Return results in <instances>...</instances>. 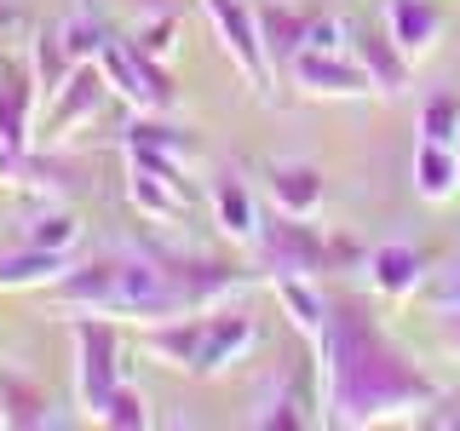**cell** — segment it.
<instances>
[{
	"mask_svg": "<svg viewBox=\"0 0 460 431\" xmlns=\"http://www.w3.org/2000/svg\"><path fill=\"white\" fill-rule=\"evenodd\" d=\"M323 356V420L328 426H392V420H420L438 402V380L414 363L402 345L368 316L363 299H328V328L316 339Z\"/></svg>",
	"mask_w": 460,
	"mask_h": 431,
	"instance_id": "cell-1",
	"label": "cell"
},
{
	"mask_svg": "<svg viewBox=\"0 0 460 431\" xmlns=\"http://www.w3.org/2000/svg\"><path fill=\"white\" fill-rule=\"evenodd\" d=\"M69 339H75V402L86 420H98L110 391L121 385V322L69 316Z\"/></svg>",
	"mask_w": 460,
	"mask_h": 431,
	"instance_id": "cell-2",
	"label": "cell"
},
{
	"mask_svg": "<svg viewBox=\"0 0 460 431\" xmlns=\"http://www.w3.org/2000/svg\"><path fill=\"white\" fill-rule=\"evenodd\" d=\"M201 12H208L213 40L225 47V57L242 69V81H248L253 92H270V86H277V69H270V57H265L259 6H248V0H201Z\"/></svg>",
	"mask_w": 460,
	"mask_h": 431,
	"instance_id": "cell-3",
	"label": "cell"
},
{
	"mask_svg": "<svg viewBox=\"0 0 460 431\" xmlns=\"http://www.w3.org/2000/svg\"><path fill=\"white\" fill-rule=\"evenodd\" d=\"M127 150V201H133L138 219L150 224H179L184 207H190V190H184V167L162 162V155L138 150V144H121Z\"/></svg>",
	"mask_w": 460,
	"mask_h": 431,
	"instance_id": "cell-4",
	"label": "cell"
},
{
	"mask_svg": "<svg viewBox=\"0 0 460 431\" xmlns=\"http://www.w3.org/2000/svg\"><path fill=\"white\" fill-rule=\"evenodd\" d=\"M259 270L265 277H323L328 270V236L311 219H294V213H277L265 230H259Z\"/></svg>",
	"mask_w": 460,
	"mask_h": 431,
	"instance_id": "cell-5",
	"label": "cell"
},
{
	"mask_svg": "<svg viewBox=\"0 0 460 431\" xmlns=\"http://www.w3.org/2000/svg\"><path fill=\"white\" fill-rule=\"evenodd\" d=\"M98 64H104V81H110V92L121 98V104L155 110V115L172 110V75H167V64H155V57L138 52L133 40H110V47L98 52Z\"/></svg>",
	"mask_w": 460,
	"mask_h": 431,
	"instance_id": "cell-6",
	"label": "cell"
},
{
	"mask_svg": "<svg viewBox=\"0 0 460 431\" xmlns=\"http://www.w3.org/2000/svg\"><path fill=\"white\" fill-rule=\"evenodd\" d=\"M162 253V248H155ZM172 287L184 294V305L190 311H213V305H230L236 294H248L253 287V270L242 265H225V259H196V253H162Z\"/></svg>",
	"mask_w": 460,
	"mask_h": 431,
	"instance_id": "cell-7",
	"label": "cell"
},
{
	"mask_svg": "<svg viewBox=\"0 0 460 431\" xmlns=\"http://www.w3.org/2000/svg\"><path fill=\"white\" fill-rule=\"evenodd\" d=\"M104 98H110L104 64H98V57H86V64L69 69V81H64V86H58V92L47 98V121H40V138H47V144L69 138L75 127H86L98 110H104Z\"/></svg>",
	"mask_w": 460,
	"mask_h": 431,
	"instance_id": "cell-8",
	"label": "cell"
},
{
	"mask_svg": "<svg viewBox=\"0 0 460 431\" xmlns=\"http://www.w3.org/2000/svg\"><path fill=\"white\" fill-rule=\"evenodd\" d=\"M259 345V322L242 305H213L201 311V356H196V380H219L225 368H236Z\"/></svg>",
	"mask_w": 460,
	"mask_h": 431,
	"instance_id": "cell-9",
	"label": "cell"
},
{
	"mask_svg": "<svg viewBox=\"0 0 460 431\" xmlns=\"http://www.w3.org/2000/svg\"><path fill=\"white\" fill-rule=\"evenodd\" d=\"M288 81H294L305 98H374L368 69L357 64L351 52H311V47H299L294 64H288Z\"/></svg>",
	"mask_w": 460,
	"mask_h": 431,
	"instance_id": "cell-10",
	"label": "cell"
},
{
	"mask_svg": "<svg viewBox=\"0 0 460 431\" xmlns=\"http://www.w3.org/2000/svg\"><path fill=\"white\" fill-rule=\"evenodd\" d=\"M52 305L69 316H110L115 311V259H86V265H69L52 287ZM115 322V316H110Z\"/></svg>",
	"mask_w": 460,
	"mask_h": 431,
	"instance_id": "cell-11",
	"label": "cell"
},
{
	"mask_svg": "<svg viewBox=\"0 0 460 431\" xmlns=\"http://www.w3.org/2000/svg\"><path fill=\"white\" fill-rule=\"evenodd\" d=\"M35 104H40L35 69L18 64V57H0V144L6 150L35 144Z\"/></svg>",
	"mask_w": 460,
	"mask_h": 431,
	"instance_id": "cell-12",
	"label": "cell"
},
{
	"mask_svg": "<svg viewBox=\"0 0 460 431\" xmlns=\"http://www.w3.org/2000/svg\"><path fill=\"white\" fill-rule=\"evenodd\" d=\"M133 345L150 356V363H162V368L196 374V356H201V311L162 316V322H138L133 328Z\"/></svg>",
	"mask_w": 460,
	"mask_h": 431,
	"instance_id": "cell-13",
	"label": "cell"
},
{
	"mask_svg": "<svg viewBox=\"0 0 460 431\" xmlns=\"http://www.w3.org/2000/svg\"><path fill=\"white\" fill-rule=\"evenodd\" d=\"M351 57L368 69L374 98H402V92H409L414 64H409V52H402L397 40L385 35V23H380V29H351Z\"/></svg>",
	"mask_w": 460,
	"mask_h": 431,
	"instance_id": "cell-14",
	"label": "cell"
},
{
	"mask_svg": "<svg viewBox=\"0 0 460 431\" xmlns=\"http://www.w3.org/2000/svg\"><path fill=\"white\" fill-rule=\"evenodd\" d=\"M385 35L409 52V64H426L443 40V6L438 0H385Z\"/></svg>",
	"mask_w": 460,
	"mask_h": 431,
	"instance_id": "cell-15",
	"label": "cell"
},
{
	"mask_svg": "<svg viewBox=\"0 0 460 431\" xmlns=\"http://www.w3.org/2000/svg\"><path fill=\"white\" fill-rule=\"evenodd\" d=\"M368 270V287L380 299H414L426 287V253L409 248V242H385V248H374L363 259Z\"/></svg>",
	"mask_w": 460,
	"mask_h": 431,
	"instance_id": "cell-16",
	"label": "cell"
},
{
	"mask_svg": "<svg viewBox=\"0 0 460 431\" xmlns=\"http://www.w3.org/2000/svg\"><path fill=\"white\" fill-rule=\"evenodd\" d=\"M265 196L277 213H294V219H316V207H323L328 184H323V167L311 162H270L265 167Z\"/></svg>",
	"mask_w": 460,
	"mask_h": 431,
	"instance_id": "cell-17",
	"label": "cell"
},
{
	"mask_svg": "<svg viewBox=\"0 0 460 431\" xmlns=\"http://www.w3.org/2000/svg\"><path fill=\"white\" fill-rule=\"evenodd\" d=\"M213 224H219L225 242H242V248L259 242L265 219H259V201H253L242 172H219V179H213Z\"/></svg>",
	"mask_w": 460,
	"mask_h": 431,
	"instance_id": "cell-18",
	"label": "cell"
},
{
	"mask_svg": "<svg viewBox=\"0 0 460 431\" xmlns=\"http://www.w3.org/2000/svg\"><path fill=\"white\" fill-rule=\"evenodd\" d=\"M121 144H138V150L162 155V162H172V167H190L196 155H201V138L190 133V127H172V121H162L155 110H133V121H127Z\"/></svg>",
	"mask_w": 460,
	"mask_h": 431,
	"instance_id": "cell-19",
	"label": "cell"
},
{
	"mask_svg": "<svg viewBox=\"0 0 460 431\" xmlns=\"http://www.w3.org/2000/svg\"><path fill=\"white\" fill-rule=\"evenodd\" d=\"M52 420V397H47V385L35 380V374H23V368H0V426H12V431H40Z\"/></svg>",
	"mask_w": 460,
	"mask_h": 431,
	"instance_id": "cell-20",
	"label": "cell"
},
{
	"mask_svg": "<svg viewBox=\"0 0 460 431\" xmlns=\"http://www.w3.org/2000/svg\"><path fill=\"white\" fill-rule=\"evenodd\" d=\"M270 287H277V305L288 311V322H294L311 345L323 339V328H328V294H323V282H316V277H270Z\"/></svg>",
	"mask_w": 460,
	"mask_h": 431,
	"instance_id": "cell-21",
	"label": "cell"
},
{
	"mask_svg": "<svg viewBox=\"0 0 460 431\" xmlns=\"http://www.w3.org/2000/svg\"><path fill=\"white\" fill-rule=\"evenodd\" d=\"M69 270V253H47V248H23L0 253V294H29V287H52Z\"/></svg>",
	"mask_w": 460,
	"mask_h": 431,
	"instance_id": "cell-22",
	"label": "cell"
},
{
	"mask_svg": "<svg viewBox=\"0 0 460 431\" xmlns=\"http://www.w3.org/2000/svg\"><path fill=\"white\" fill-rule=\"evenodd\" d=\"M259 35H265V57H270V69L277 75H288V64H294V52L305 47V35H311V18L305 12H294V6H259Z\"/></svg>",
	"mask_w": 460,
	"mask_h": 431,
	"instance_id": "cell-23",
	"label": "cell"
},
{
	"mask_svg": "<svg viewBox=\"0 0 460 431\" xmlns=\"http://www.w3.org/2000/svg\"><path fill=\"white\" fill-rule=\"evenodd\" d=\"M460 190V155L455 144H414V196L420 201H449Z\"/></svg>",
	"mask_w": 460,
	"mask_h": 431,
	"instance_id": "cell-24",
	"label": "cell"
},
{
	"mask_svg": "<svg viewBox=\"0 0 460 431\" xmlns=\"http://www.w3.org/2000/svg\"><path fill=\"white\" fill-rule=\"evenodd\" d=\"M29 69H35V86H40V104L58 92V86L69 81V69H75V57H69V47H64V29H40L35 35V47H29Z\"/></svg>",
	"mask_w": 460,
	"mask_h": 431,
	"instance_id": "cell-25",
	"label": "cell"
},
{
	"mask_svg": "<svg viewBox=\"0 0 460 431\" xmlns=\"http://www.w3.org/2000/svg\"><path fill=\"white\" fill-rule=\"evenodd\" d=\"M23 242H29V248H47V253H75L81 219H75L69 207H47V213H35V219H29Z\"/></svg>",
	"mask_w": 460,
	"mask_h": 431,
	"instance_id": "cell-26",
	"label": "cell"
},
{
	"mask_svg": "<svg viewBox=\"0 0 460 431\" xmlns=\"http://www.w3.org/2000/svg\"><path fill=\"white\" fill-rule=\"evenodd\" d=\"M98 426H110V431H150L155 426V414H150V397L138 391V385H115L110 402H104V414H98Z\"/></svg>",
	"mask_w": 460,
	"mask_h": 431,
	"instance_id": "cell-27",
	"label": "cell"
},
{
	"mask_svg": "<svg viewBox=\"0 0 460 431\" xmlns=\"http://www.w3.org/2000/svg\"><path fill=\"white\" fill-rule=\"evenodd\" d=\"M127 40H133L138 52H150L155 64H172V52H179V12H150V18H138Z\"/></svg>",
	"mask_w": 460,
	"mask_h": 431,
	"instance_id": "cell-28",
	"label": "cell"
},
{
	"mask_svg": "<svg viewBox=\"0 0 460 431\" xmlns=\"http://www.w3.org/2000/svg\"><path fill=\"white\" fill-rule=\"evenodd\" d=\"M420 138L426 144H460V98L431 92L420 104Z\"/></svg>",
	"mask_w": 460,
	"mask_h": 431,
	"instance_id": "cell-29",
	"label": "cell"
},
{
	"mask_svg": "<svg viewBox=\"0 0 460 431\" xmlns=\"http://www.w3.org/2000/svg\"><path fill=\"white\" fill-rule=\"evenodd\" d=\"M64 29V47H69V57H75V64H86V57H98L110 47V35H104V23L93 18V12H75V18L69 23H58Z\"/></svg>",
	"mask_w": 460,
	"mask_h": 431,
	"instance_id": "cell-30",
	"label": "cell"
},
{
	"mask_svg": "<svg viewBox=\"0 0 460 431\" xmlns=\"http://www.w3.org/2000/svg\"><path fill=\"white\" fill-rule=\"evenodd\" d=\"M299 402H294V391H282V397H270L265 409L253 414V426L259 431H294V426H305V414H294Z\"/></svg>",
	"mask_w": 460,
	"mask_h": 431,
	"instance_id": "cell-31",
	"label": "cell"
},
{
	"mask_svg": "<svg viewBox=\"0 0 460 431\" xmlns=\"http://www.w3.org/2000/svg\"><path fill=\"white\" fill-rule=\"evenodd\" d=\"M426 305L438 311V316L443 311H460V270H443V277L426 287Z\"/></svg>",
	"mask_w": 460,
	"mask_h": 431,
	"instance_id": "cell-32",
	"label": "cell"
},
{
	"mask_svg": "<svg viewBox=\"0 0 460 431\" xmlns=\"http://www.w3.org/2000/svg\"><path fill=\"white\" fill-rule=\"evenodd\" d=\"M18 29H23V12L12 0H0V35H18Z\"/></svg>",
	"mask_w": 460,
	"mask_h": 431,
	"instance_id": "cell-33",
	"label": "cell"
},
{
	"mask_svg": "<svg viewBox=\"0 0 460 431\" xmlns=\"http://www.w3.org/2000/svg\"><path fill=\"white\" fill-rule=\"evenodd\" d=\"M443 345L460 356V311H443Z\"/></svg>",
	"mask_w": 460,
	"mask_h": 431,
	"instance_id": "cell-34",
	"label": "cell"
},
{
	"mask_svg": "<svg viewBox=\"0 0 460 431\" xmlns=\"http://www.w3.org/2000/svg\"><path fill=\"white\" fill-rule=\"evenodd\" d=\"M455 155H460V144H455Z\"/></svg>",
	"mask_w": 460,
	"mask_h": 431,
	"instance_id": "cell-35",
	"label": "cell"
}]
</instances>
